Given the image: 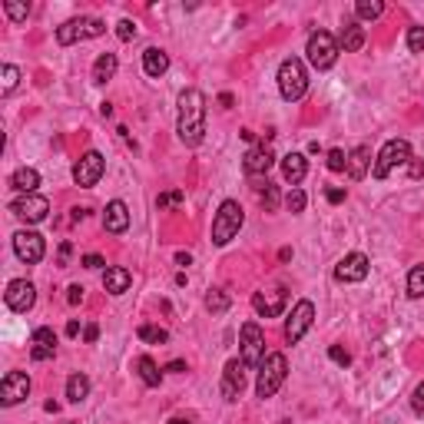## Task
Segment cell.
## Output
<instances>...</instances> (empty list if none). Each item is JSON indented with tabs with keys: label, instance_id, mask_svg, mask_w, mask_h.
<instances>
[{
	"label": "cell",
	"instance_id": "1",
	"mask_svg": "<svg viewBox=\"0 0 424 424\" xmlns=\"http://www.w3.org/2000/svg\"><path fill=\"white\" fill-rule=\"evenodd\" d=\"M176 133L186 146H199L205 140V93L203 90H183L179 93V120Z\"/></svg>",
	"mask_w": 424,
	"mask_h": 424
},
{
	"label": "cell",
	"instance_id": "2",
	"mask_svg": "<svg viewBox=\"0 0 424 424\" xmlns=\"http://www.w3.org/2000/svg\"><path fill=\"white\" fill-rule=\"evenodd\" d=\"M278 93L289 103H295L309 93V74H305V63L298 56H289L278 63Z\"/></svg>",
	"mask_w": 424,
	"mask_h": 424
},
{
	"label": "cell",
	"instance_id": "3",
	"mask_svg": "<svg viewBox=\"0 0 424 424\" xmlns=\"http://www.w3.org/2000/svg\"><path fill=\"white\" fill-rule=\"evenodd\" d=\"M242 222H245V209H242L236 199H225V203L219 205V212H216V219H212V242H216V245L232 242L239 236Z\"/></svg>",
	"mask_w": 424,
	"mask_h": 424
},
{
	"label": "cell",
	"instance_id": "4",
	"mask_svg": "<svg viewBox=\"0 0 424 424\" xmlns=\"http://www.w3.org/2000/svg\"><path fill=\"white\" fill-rule=\"evenodd\" d=\"M285 375H289V361H285V355H282V351H276V355H265V361L258 365L256 394H258V398H272L278 388L285 385Z\"/></svg>",
	"mask_w": 424,
	"mask_h": 424
},
{
	"label": "cell",
	"instance_id": "5",
	"mask_svg": "<svg viewBox=\"0 0 424 424\" xmlns=\"http://www.w3.org/2000/svg\"><path fill=\"white\" fill-rule=\"evenodd\" d=\"M411 163V143L408 140H388L381 153H378V159H375V179H388L394 169H401Z\"/></svg>",
	"mask_w": 424,
	"mask_h": 424
},
{
	"label": "cell",
	"instance_id": "6",
	"mask_svg": "<svg viewBox=\"0 0 424 424\" xmlns=\"http://www.w3.org/2000/svg\"><path fill=\"white\" fill-rule=\"evenodd\" d=\"M107 34V23L96 17H74L67 20L63 27H56V43L60 47H70V43H80V40H93Z\"/></svg>",
	"mask_w": 424,
	"mask_h": 424
},
{
	"label": "cell",
	"instance_id": "7",
	"mask_svg": "<svg viewBox=\"0 0 424 424\" xmlns=\"http://www.w3.org/2000/svg\"><path fill=\"white\" fill-rule=\"evenodd\" d=\"M305 54H309V63H312L315 70H332L338 54H342V47H338V40L328 30H315L312 37H309Z\"/></svg>",
	"mask_w": 424,
	"mask_h": 424
},
{
	"label": "cell",
	"instance_id": "8",
	"mask_svg": "<svg viewBox=\"0 0 424 424\" xmlns=\"http://www.w3.org/2000/svg\"><path fill=\"white\" fill-rule=\"evenodd\" d=\"M239 348H242V365L245 368H258L265 361V332L258 328L256 322H245L242 325Z\"/></svg>",
	"mask_w": 424,
	"mask_h": 424
},
{
	"label": "cell",
	"instance_id": "9",
	"mask_svg": "<svg viewBox=\"0 0 424 424\" xmlns=\"http://www.w3.org/2000/svg\"><path fill=\"white\" fill-rule=\"evenodd\" d=\"M103 172H107V159L96 153V149H90V153H83L80 159H76L74 166V183L83 186V189H93V186L103 179Z\"/></svg>",
	"mask_w": 424,
	"mask_h": 424
},
{
	"label": "cell",
	"instance_id": "10",
	"mask_svg": "<svg viewBox=\"0 0 424 424\" xmlns=\"http://www.w3.org/2000/svg\"><path fill=\"white\" fill-rule=\"evenodd\" d=\"M14 252H17L20 262L37 265L40 258H43V252H47V242H43V236L34 232V229H20L17 236H14Z\"/></svg>",
	"mask_w": 424,
	"mask_h": 424
},
{
	"label": "cell",
	"instance_id": "11",
	"mask_svg": "<svg viewBox=\"0 0 424 424\" xmlns=\"http://www.w3.org/2000/svg\"><path fill=\"white\" fill-rule=\"evenodd\" d=\"M312 322H315V305L309 302V298H302L295 309H292V318L285 322V338H289V345L302 342L305 332L312 328Z\"/></svg>",
	"mask_w": 424,
	"mask_h": 424
},
{
	"label": "cell",
	"instance_id": "12",
	"mask_svg": "<svg viewBox=\"0 0 424 424\" xmlns=\"http://www.w3.org/2000/svg\"><path fill=\"white\" fill-rule=\"evenodd\" d=\"M3 302H7L10 312H30L34 302H37V289H34V282H27V278H14V282L7 285V292H3Z\"/></svg>",
	"mask_w": 424,
	"mask_h": 424
},
{
	"label": "cell",
	"instance_id": "13",
	"mask_svg": "<svg viewBox=\"0 0 424 424\" xmlns=\"http://www.w3.org/2000/svg\"><path fill=\"white\" fill-rule=\"evenodd\" d=\"M27 394H30V378H27L23 371H7L3 381H0V405L14 408V405H20Z\"/></svg>",
	"mask_w": 424,
	"mask_h": 424
},
{
	"label": "cell",
	"instance_id": "14",
	"mask_svg": "<svg viewBox=\"0 0 424 424\" xmlns=\"http://www.w3.org/2000/svg\"><path fill=\"white\" fill-rule=\"evenodd\" d=\"M10 212L23 222H43L47 219V212H50V203H47L43 196H37V192H30V196L14 199V203H10Z\"/></svg>",
	"mask_w": 424,
	"mask_h": 424
},
{
	"label": "cell",
	"instance_id": "15",
	"mask_svg": "<svg viewBox=\"0 0 424 424\" xmlns=\"http://www.w3.org/2000/svg\"><path fill=\"white\" fill-rule=\"evenodd\" d=\"M368 269H371V262L365 252H348V256L335 265V278L338 282H365Z\"/></svg>",
	"mask_w": 424,
	"mask_h": 424
},
{
	"label": "cell",
	"instance_id": "16",
	"mask_svg": "<svg viewBox=\"0 0 424 424\" xmlns=\"http://www.w3.org/2000/svg\"><path fill=\"white\" fill-rule=\"evenodd\" d=\"M289 302V292L285 289H269V292H256L252 295V309H256L262 318H278L282 309Z\"/></svg>",
	"mask_w": 424,
	"mask_h": 424
},
{
	"label": "cell",
	"instance_id": "17",
	"mask_svg": "<svg viewBox=\"0 0 424 424\" xmlns=\"http://www.w3.org/2000/svg\"><path fill=\"white\" fill-rule=\"evenodd\" d=\"M242 388H245V365H242V358H232L225 371H222V398L225 401H239Z\"/></svg>",
	"mask_w": 424,
	"mask_h": 424
},
{
	"label": "cell",
	"instance_id": "18",
	"mask_svg": "<svg viewBox=\"0 0 424 424\" xmlns=\"http://www.w3.org/2000/svg\"><path fill=\"white\" fill-rule=\"evenodd\" d=\"M272 163H276V156H272L269 146H256L242 156V169H245L249 176H265V172L272 169Z\"/></svg>",
	"mask_w": 424,
	"mask_h": 424
},
{
	"label": "cell",
	"instance_id": "19",
	"mask_svg": "<svg viewBox=\"0 0 424 424\" xmlns=\"http://www.w3.org/2000/svg\"><path fill=\"white\" fill-rule=\"evenodd\" d=\"M103 229H107V232H113V236L126 232V229H129V209H126V203L113 199V203L103 209Z\"/></svg>",
	"mask_w": 424,
	"mask_h": 424
},
{
	"label": "cell",
	"instance_id": "20",
	"mask_svg": "<svg viewBox=\"0 0 424 424\" xmlns=\"http://www.w3.org/2000/svg\"><path fill=\"white\" fill-rule=\"evenodd\" d=\"M338 47L345 50V54H358L361 47H365V30L358 27V20L348 17L342 23V34H338Z\"/></svg>",
	"mask_w": 424,
	"mask_h": 424
},
{
	"label": "cell",
	"instance_id": "21",
	"mask_svg": "<svg viewBox=\"0 0 424 424\" xmlns=\"http://www.w3.org/2000/svg\"><path fill=\"white\" fill-rule=\"evenodd\" d=\"M56 355V332L54 328H37L34 332V348H30V358L34 361H47Z\"/></svg>",
	"mask_w": 424,
	"mask_h": 424
},
{
	"label": "cell",
	"instance_id": "22",
	"mask_svg": "<svg viewBox=\"0 0 424 424\" xmlns=\"http://www.w3.org/2000/svg\"><path fill=\"white\" fill-rule=\"evenodd\" d=\"M305 172H309V159H305L302 153H289V156L282 159V176H285V183L298 186L305 179Z\"/></svg>",
	"mask_w": 424,
	"mask_h": 424
},
{
	"label": "cell",
	"instance_id": "23",
	"mask_svg": "<svg viewBox=\"0 0 424 424\" xmlns=\"http://www.w3.org/2000/svg\"><path fill=\"white\" fill-rule=\"evenodd\" d=\"M129 285H133V276H129L126 269L113 265V269L103 272V289H107L110 295H123V292H129Z\"/></svg>",
	"mask_w": 424,
	"mask_h": 424
},
{
	"label": "cell",
	"instance_id": "24",
	"mask_svg": "<svg viewBox=\"0 0 424 424\" xmlns=\"http://www.w3.org/2000/svg\"><path fill=\"white\" fill-rule=\"evenodd\" d=\"M143 70H146V76H163L169 70V54L159 47H149L143 54Z\"/></svg>",
	"mask_w": 424,
	"mask_h": 424
},
{
	"label": "cell",
	"instance_id": "25",
	"mask_svg": "<svg viewBox=\"0 0 424 424\" xmlns=\"http://www.w3.org/2000/svg\"><path fill=\"white\" fill-rule=\"evenodd\" d=\"M371 166V149L368 146H355L348 153V176L351 179H365V172Z\"/></svg>",
	"mask_w": 424,
	"mask_h": 424
},
{
	"label": "cell",
	"instance_id": "26",
	"mask_svg": "<svg viewBox=\"0 0 424 424\" xmlns=\"http://www.w3.org/2000/svg\"><path fill=\"white\" fill-rule=\"evenodd\" d=\"M116 67H120V60H116V54H100L96 56V63H93V83H107V80H113L116 76Z\"/></svg>",
	"mask_w": 424,
	"mask_h": 424
},
{
	"label": "cell",
	"instance_id": "27",
	"mask_svg": "<svg viewBox=\"0 0 424 424\" xmlns=\"http://www.w3.org/2000/svg\"><path fill=\"white\" fill-rule=\"evenodd\" d=\"M10 186L17 189V192H23V196H30V192H37L40 186V172L30 166H20L14 176H10Z\"/></svg>",
	"mask_w": 424,
	"mask_h": 424
},
{
	"label": "cell",
	"instance_id": "28",
	"mask_svg": "<svg viewBox=\"0 0 424 424\" xmlns=\"http://www.w3.org/2000/svg\"><path fill=\"white\" fill-rule=\"evenodd\" d=\"M136 371H140V378H143L146 388H159V381H163V371L156 368V361H153L149 355H143V358L136 361Z\"/></svg>",
	"mask_w": 424,
	"mask_h": 424
},
{
	"label": "cell",
	"instance_id": "29",
	"mask_svg": "<svg viewBox=\"0 0 424 424\" xmlns=\"http://www.w3.org/2000/svg\"><path fill=\"white\" fill-rule=\"evenodd\" d=\"M87 394H90V378H87V375H80V371H76V375H70V381H67V398H70L74 405H80Z\"/></svg>",
	"mask_w": 424,
	"mask_h": 424
},
{
	"label": "cell",
	"instance_id": "30",
	"mask_svg": "<svg viewBox=\"0 0 424 424\" xmlns=\"http://www.w3.org/2000/svg\"><path fill=\"white\" fill-rule=\"evenodd\" d=\"M385 14V3L381 0H358L355 3V17L358 20H378Z\"/></svg>",
	"mask_w": 424,
	"mask_h": 424
},
{
	"label": "cell",
	"instance_id": "31",
	"mask_svg": "<svg viewBox=\"0 0 424 424\" xmlns=\"http://www.w3.org/2000/svg\"><path fill=\"white\" fill-rule=\"evenodd\" d=\"M229 305H232V298L225 295L222 289H209V295H205V309H209V312H212V315H222L225 309H229Z\"/></svg>",
	"mask_w": 424,
	"mask_h": 424
},
{
	"label": "cell",
	"instance_id": "32",
	"mask_svg": "<svg viewBox=\"0 0 424 424\" xmlns=\"http://www.w3.org/2000/svg\"><path fill=\"white\" fill-rule=\"evenodd\" d=\"M408 295L424 298V265H414V269H411V276H408Z\"/></svg>",
	"mask_w": 424,
	"mask_h": 424
},
{
	"label": "cell",
	"instance_id": "33",
	"mask_svg": "<svg viewBox=\"0 0 424 424\" xmlns=\"http://www.w3.org/2000/svg\"><path fill=\"white\" fill-rule=\"evenodd\" d=\"M140 338L149 345H163V342H169V332L159 325H140Z\"/></svg>",
	"mask_w": 424,
	"mask_h": 424
},
{
	"label": "cell",
	"instance_id": "34",
	"mask_svg": "<svg viewBox=\"0 0 424 424\" xmlns=\"http://www.w3.org/2000/svg\"><path fill=\"white\" fill-rule=\"evenodd\" d=\"M3 14L14 20V23H23V20H27V14H30V3H20V0H7V3H3Z\"/></svg>",
	"mask_w": 424,
	"mask_h": 424
},
{
	"label": "cell",
	"instance_id": "35",
	"mask_svg": "<svg viewBox=\"0 0 424 424\" xmlns=\"http://www.w3.org/2000/svg\"><path fill=\"white\" fill-rule=\"evenodd\" d=\"M258 199H262V205H265V212H276L278 209V189L272 183L258 186Z\"/></svg>",
	"mask_w": 424,
	"mask_h": 424
},
{
	"label": "cell",
	"instance_id": "36",
	"mask_svg": "<svg viewBox=\"0 0 424 424\" xmlns=\"http://www.w3.org/2000/svg\"><path fill=\"white\" fill-rule=\"evenodd\" d=\"M0 76H3V87H0V90H3V93H14V90H17V83H20V70L14 67V63H3Z\"/></svg>",
	"mask_w": 424,
	"mask_h": 424
},
{
	"label": "cell",
	"instance_id": "37",
	"mask_svg": "<svg viewBox=\"0 0 424 424\" xmlns=\"http://www.w3.org/2000/svg\"><path fill=\"white\" fill-rule=\"evenodd\" d=\"M325 163H328L332 172H345V169H348V153H345V149H328Z\"/></svg>",
	"mask_w": 424,
	"mask_h": 424
},
{
	"label": "cell",
	"instance_id": "38",
	"mask_svg": "<svg viewBox=\"0 0 424 424\" xmlns=\"http://www.w3.org/2000/svg\"><path fill=\"white\" fill-rule=\"evenodd\" d=\"M408 50L411 54H424V27H411L408 30Z\"/></svg>",
	"mask_w": 424,
	"mask_h": 424
},
{
	"label": "cell",
	"instance_id": "39",
	"mask_svg": "<svg viewBox=\"0 0 424 424\" xmlns=\"http://www.w3.org/2000/svg\"><path fill=\"white\" fill-rule=\"evenodd\" d=\"M285 205H289V212H302V209H305V192H302V189H292V192L285 196Z\"/></svg>",
	"mask_w": 424,
	"mask_h": 424
},
{
	"label": "cell",
	"instance_id": "40",
	"mask_svg": "<svg viewBox=\"0 0 424 424\" xmlns=\"http://www.w3.org/2000/svg\"><path fill=\"white\" fill-rule=\"evenodd\" d=\"M116 37L123 40V43H129V40L136 37V23H133V20H120V23H116Z\"/></svg>",
	"mask_w": 424,
	"mask_h": 424
},
{
	"label": "cell",
	"instance_id": "41",
	"mask_svg": "<svg viewBox=\"0 0 424 424\" xmlns=\"http://www.w3.org/2000/svg\"><path fill=\"white\" fill-rule=\"evenodd\" d=\"M183 203V192L176 189V192H163L159 199H156V209H166V205H179Z\"/></svg>",
	"mask_w": 424,
	"mask_h": 424
},
{
	"label": "cell",
	"instance_id": "42",
	"mask_svg": "<svg viewBox=\"0 0 424 424\" xmlns=\"http://www.w3.org/2000/svg\"><path fill=\"white\" fill-rule=\"evenodd\" d=\"M328 358H332L335 365H351V355L342 348V345H332V348H328Z\"/></svg>",
	"mask_w": 424,
	"mask_h": 424
},
{
	"label": "cell",
	"instance_id": "43",
	"mask_svg": "<svg viewBox=\"0 0 424 424\" xmlns=\"http://www.w3.org/2000/svg\"><path fill=\"white\" fill-rule=\"evenodd\" d=\"M411 408H414V414H424V381L414 388V394H411Z\"/></svg>",
	"mask_w": 424,
	"mask_h": 424
},
{
	"label": "cell",
	"instance_id": "44",
	"mask_svg": "<svg viewBox=\"0 0 424 424\" xmlns=\"http://www.w3.org/2000/svg\"><path fill=\"white\" fill-rule=\"evenodd\" d=\"M70 256H74V245H70V242H60V252H56V265H70Z\"/></svg>",
	"mask_w": 424,
	"mask_h": 424
},
{
	"label": "cell",
	"instance_id": "45",
	"mask_svg": "<svg viewBox=\"0 0 424 424\" xmlns=\"http://www.w3.org/2000/svg\"><path fill=\"white\" fill-rule=\"evenodd\" d=\"M83 292H87L83 285H70V289H67V302H70V305H80V302H83Z\"/></svg>",
	"mask_w": 424,
	"mask_h": 424
},
{
	"label": "cell",
	"instance_id": "46",
	"mask_svg": "<svg viewBox=\"0 0 424 424\" xmlns=\"http://www.w3.org/2000/svg\"><path fill=\"white\" fill-rule=\"evenodd\" d=\"M408 172H411V179H421V176H424V159H414V156H411V163H408Z\"/></svg>",
	"mask_w": 424,
	"mask_h": 424
},
{
	"label": "cell",
	"instance_id": "47",
	"mask_svg": "<svg viewBox=\"0 0 424 424\" xmlns=\"http://www.w3.org/2000/svg\"><path fill=\"white\" fill-rule=\"evenodd\" d=\"M325 199H328V203H332V205L345 203V189H338V186H332V189H328V192H325Z\"/></svg>",
	"mask_w": 424,
	"mask_h": 424
},
{
	"label": "cell",
	"instance_id": "48",
	"mask_svg": "<svg viewBox=\"0 0 424 424\" xmlns=\"http://www.w3.org/2000/svg\"><path fill=\"white\" fill-rule=\"evenodd\" d=\"M83 265H87V269H103L107 262H103V256H96V252H90V256H83Z\"/></svg>",
	"mask_w": 424,
	"mask_h": 424
},
{
	"label": "cell",
	"instance_id": "49",
	"mask_svg": "<svg viewBox=\"0 0 424 424\" xmlns=\"http://www.w3.org/2000/svg\"><path fill=\"white\" fill-rule=\"evenodd\" d=\"M96 338H100V328H96V325H93V322H90V325L83 328V342H90V345H93Z\"/></svg>",
	"mask_w": 424,
	"mask_h": 424
},
{
	"label": "cell",
	"instance_id": "50",
	"mask_svg": "<svg viewBox=\"0 0 424 424\" xmlns=\"http://www.w3.org/2000/svg\"><path fill=\"white\" fill-rule=\"evenodd\" d=\"M67 335H70V338H76V335H80V322H76V318H70V322H67Z\"/></svg>",
	"mask_w": 424,
	"mask_h": 424
},
{
	"label": "cell",
	"instance_id": "51",
	"mask_svg": "<svg viewBox=\"0 0 424 424\" xmlns=\"http://www.w3.org/2000/svg\"><path fill=\"white\" fill-rule=\"evenodd\" d=\"M166 371H186V361H179V358H176V361H169V365H166Z\"/></svg>",
	"mask_w": 424,
	"mask_h": 424
},
{
	"label": "cell",
	"instance_id": "52",
	"mask_svg": "<svg viewBox=\"0 0 424 424\" xmlns=\"http://www.w3.org/2000/svg\"><path fill=\"white\" fill-rule=\"evenodd\" d=\"M219 107H225V110L232 107V93H222V96H219Z\"/></svg>",
	"mask_w": 424,
	"mask_h": 424
},
{
	"label": "cell",
	"instance_id": "53",
	"mask_svg": "<svg viewBox=\"0 0 424 424\" xmlns=\"http://www.w3.org/2000/svg\"><path fill=\"white\" fill-rule=\"evenodd\" d=\"M176 262H179V265H189V262H192V256H189V252H179V256H176Z\"/></svg>",
	"mask_w": 424,
	"mask_h": 424
},
{
	"label": "cell",
	"instance_id": "54",
	"mask_svg": "<svg viewBox=\"0 0 424 424\" xmlns=\"http://www.w3.org/2000/svg\"><path fill=\"white\" fill-rule=\"evenodd\" d=\"M87 212H90V209H80V205H76V209H74V219H76V222L87 219Z\"/></svg>",
	"mask_w": 424,
	"mask_h": 424
},
{
	"label": "cell",
	"instance_id": "55",
	"mask_svg": "<svg viewBox=\"0 0 424 424\" xmlns=\"http://www.w3.org/2000/svg\"><path fill=\"white\" fill-rule=\"evenodd\" d=\"M100 116H107V120L113 116V107H110V103H103V107H100Z\"/></svg>",
	"mask_w": 424,
	"mask_h": 424
},
{
	"label": "cell",
	"instance_id": "56",
	"mask_svg": "<svg viewBox=\"0 0 424 424\" xmlns=\"http://www.w3.org/2000/svg\"><path fill=\"white\" fill-rule=\"evenodd\" d=\"M169 424H186V421H183V418H172V421H169Z\"/></svg>",
	"mask_w": 424,
	"mask_h": 424
}]
</instances>
